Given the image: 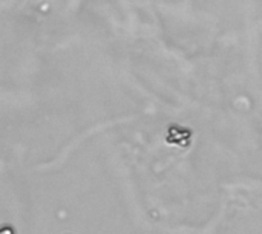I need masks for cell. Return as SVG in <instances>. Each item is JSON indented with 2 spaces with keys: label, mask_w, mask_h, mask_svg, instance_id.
<instances>
[]
</instances>
